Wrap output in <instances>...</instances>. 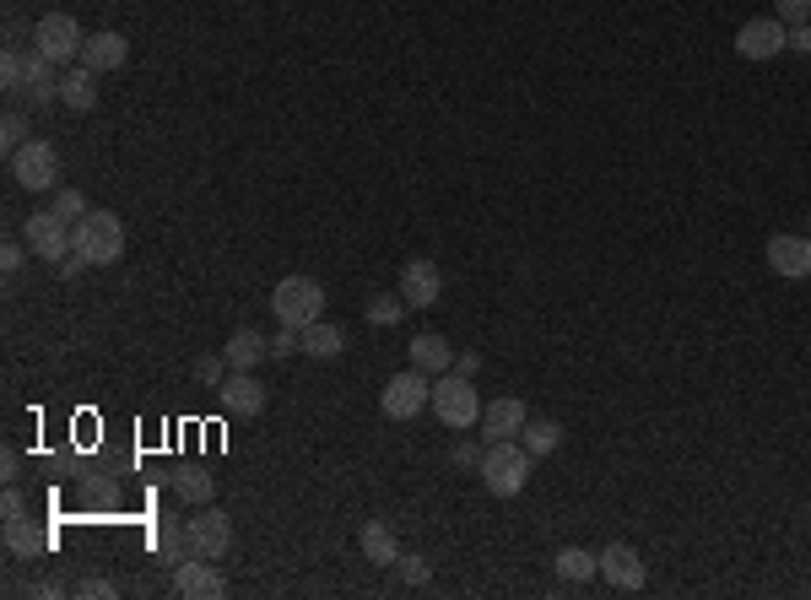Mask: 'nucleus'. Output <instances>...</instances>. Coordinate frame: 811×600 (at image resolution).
<instances>
[{
  "label": "nucleus",
  "instance_id": "f257e3e1",
  "mask_svg": "<svg viewBox=\"0 0 811 600\" xmlns=\"http://www.w3.org/2000/svg\"><path fill=\"white\" fill-rule=\"evenodd\" d=\"M530 466H535V454H530L520 439H503V443H487L482 454V487L492 498H520L530 487Z\"/></svg>",
  "mask_w": 811,
  "mask_h": 600
},
{
  "label": "nucleus",
  "instance_id": "f03ea898",
  "mask_svg": "<svg viewBox=\"0 0 811 600\" xmlns=\"http://www.w3.org/2000/svg\"><path fill=\"white\" fill-rule=\"evenodd\" d=\"M271 314L287 330H309L324 320V287L314 277H282L271 287Z\"/></svg>",
  "mask_w": 811,
  "mask_h": 600
},
{
  "label": "nucleus",
  "instance_id": "7ed1b4c3",
  "mask_svg": "<svg viewBox=\"0 0 811 600\" xmlns=\"http://www.w3.org/2000/svg\"><path fill=\"white\" fill-rule=\"evenodd\" d=\"M428 406H433V417L444 422L449 433H471V428L482 422V396H477V384L460 379V373H439Z\"/></svg>",
  "mask_w": 811,
  "mask_h": 600
},
{
  "label": "nucleus",
  "instance_id": "20e7f679",
  "mask_svg": "<svg viewBox=\"0 0 811 600\" xmlns=\"http://www.w3.org/2000/svg\"><path fill=\"white\" fill-rule=\"evenodd\" d=\"M71 243H77V254L87 266H120L124 260V222L114 211H87L77 222V233H71Z\"/></svg>",
  "mask_w": 811,
  "mask_h": 600
},
{
  "label": "nucleus",
  "instance_id": "39448f33",
  "mask_svg": "<svg viewBox=\"0 0 811 600\" xmlns=\"http://www.w3.org/2000/svg\"><path fill=\"white\" fill-rule=\"evenodd\" d=\"M11 179L33 196H54L60 190V147L54 141H28L11 152Z\"/></svg>",
  "mask_w": 811,
  "mask_h": 600
},
{
  "label": "nucleus",
  "instance_id": "423d86ee",
  "mask_svg": "<svg viewBox=\"0 0 811 600\" xmlns=\"http://www.w3.org/2000/svg\"><path fill=\"white\" fill-rule=\"evenodd\" d=\"M184 541H190V558L222 562L233 552V514H222L217 503H201L196 520H184Z\"/></svg>",
  "mask_w": 811,
  "mask_h": 600
},
{
  "label": "nucleus",
  "instance_id": "0eeeda50",
  "mask_svg": "<svg viewBox=\"0 0 811 600\" xmlns=\"http://www.w3.org/2000/svg\"><path fill=\"white\" fill-rule=\"evenodd\" d=\"M428 400H433V373L406 368V373H396V379L379 390V411H384L390 422H411V417H422Z\"/></svg>",
  "mask_w": 811,
  "mask_h": 600
},
{
  "label": "nucleus",
  "instance_id": "6e6552de",
  "mask_svg": "<svg viewBox=\"0 0 811 600\" xmlns=\"http://www.w3.org/2000/svg\"><path fill=\"white\" fill-rule=\"evenodd\" d=\"M33 49H43L54 66H77L81 49H87V33H81V22L71 11H49L33 28Z\"/></svg>",
  "mask_w": 811,
  "mask_h": 600
},
{
  "label": "nucleus",
  "instance_id": "1a4fd4ad",
  "mask_svg": "<svg viewBox=\"0 0 811 600\" xmlns=\"http://www.w3.org/2000/svg\"><path fill=\"white\" fill-rule=\"evenodd\" d=\"M784 49H790V28H784L773 11L735 28V54H741V60H779Z\"/></svg>",
  "mask_w": 811,
  "mask_h": 600
},
{
  "label": "nucleus",
  "instance_id": "9d476101",
  "mask_svg": "<svg viewBox=\"0 0 811 600\" xmlns=\"http://www.w3.org/2000/svg\"><path fill=\"white\" fill-rule=\"evenodd\" d=\"M71 222L66 217H54V211H33L28 222H22V239H28V249L39 254V260H66L77 243H71Z\"/></svg>",
  "mask_w": 811,
  "mask_h": 600
},
{
  "label": "nucleus",
  "instance_id": "9b49d317",
  "mask_svg": "<svg viewBox=\"0 0 811 600\" xmlns=\"http://www.w3.org/2000/svg\"><path fill=\"white\" fill-rule=\"evenodd\" d=\"M173 596L184 600H217L228 596V579H222V568L211 558H184L173 568Z\"/></svg>",
  "mask_w": 811,
  "mask_h": 600
},
{
  "label": "nucleus",
  "instance_id": "f8f14e48",
  "mask_svg": "<svg viewBox=\"0 0 811 600\" xmlns=\"http://www.w3.org/2000/svg\"><path fill=\"white\" fill-rule=\"evenodd\" d=\"M525 422H530V411H525V400L520 396H498V400H487L482 406V443H503V439H520L525 433Z\"/></svg>",
  "mask_w": 811,
  "mask_h": 600
},
{
  "label": "nucleus",
  "instance_id": "ddd939ff",
  "mask_svg": "<svg viewBox=\"0 0 811 600\" xmlns=\"http://www.w3.org/2000/svg\"><path fill=\"white\" fill-rule=\"evenodd\" d=\"M595 558H601V579H607L611 590H644L649 568H644V558H639L628 541H611V547H601Z\"/></svg>",
  "mask_w": 811,
  "mask_h": 600
},
{
  "label": "nucleus",
  "instance_id": "4468645a",
  "mask_svg": "<svg viewBox=\"0 0 811 600\" xmlns=\"http://www.w3.org/2000/svg\"><path fill=\"white\" fill-rule=\"evenodd\" d=\"M439 292H444V271H439V260H406V266H401L406 309H433V303H439Z\"/></svg>",
  "mask_w": 811,
  "mask_h": 600
},
{
  "label": "nucleus",
  "instance_id": "2eb2a0df",
  "mask_svg": "<svg viewBox=\"0 0 811 600\" xmlns=\"http://www.w3.org/2000/svg\"><path fill=\"white\" fill-rule=\"evenodd\" d=\"M769 271L784 281L811 277V239L807 233H773L769 239Z\"/></svg>",
  "mask_w": 811,
  "mask_h": 600
},
{
  "label": "nucleus",
  "instance_id": "dca6fc26",
  "mask_svg": "<svg viewBox=\"0 0 811 600\" xmlns=\"http://www.w3.org/2000/svg\"><path fill=\"white\" fill-rule=\"evenodd\" d=\"M217 396H222V411H228V417H260V411H266V384H260L254 373H239V368L222 379Z\"/></svg>",
  "mask_w": 811,
  "mask_h": 600
},
{
  "label": "nucleus",
  "instance_id": "f3484780",
  "mask_svg": "<svg viewBox=\"0 0 811 600\" xmlns=\"http://www.w3.org/2000/svg\"><path fill=\"white\" fill-rule=\"evenodd\" d=\"M222 358H228V368H239V373H254L260 362L271 358V341H266L254 324H243V330H233V336H228Z\"/></svg>",
  "mask_w": 811,
  "mask_h": 600
},
{
  "label": "nucleus",
  "instance_id": "a211bd4d",
  "mask_svg": "<svg viewBox=\"0 0 811 600\" xmlns=\"http://www.w3.org/2000/svg\"><path fill=\"white\" fill-rule=\"evenodd\" d=\"M60 103H66L71 114H92V109H98V71L77 60V66L60 77Z\"/></svg>",
  "mask_w": 811,
  "mask_h": 600
},
{
  "label": "nucleus",
  "instance_id": "6ab92c4d",
  "mask_svg": "<svg viewBox=\"0 0 811 600\" xmlns=\"http://www.w3.org/2000/svg\"><path fill=\"white\" fill-rule=\"evenodd\" d=\"M358 552H363L373 568H396V558H401V541H396L390 520H363V530H358Z\"/></svg>",
  "mask_w": 811,
  "mask_h": 600
},
{
  "label": "nucleus",
  "instance_id": "aec40b11",
  "mask_svg": "<svg viewBox=\"0 0 811 600\" xmlns=\"http://www.w3.org/2000/svg\"><path fill=\"white\" fill-rule=\"evenodd\" d=\"M406 352H411V368H422V373H433V379L454 368V347H449L439 330H422V336H411V347H406Z\"/></svg>",
  "mask_w": 811,
  "mask_h": 600
},
{
  "label": "nucleus",
  "instance_id": "412c9836",
  "mask_svg": "<svg viewBox=\"0 0 811 600\" xmlns=\"http://www.w3.org/2000/svg\"><path fill=\"white\" fill-rule=\"evenodd\" d=\"M6 552L17 562H39L49 552V530L33 520H6Z\"/></svg>",
  "mask_w": 811,
  "mask_h": 600
},
{
  "label": "nucleus",
  "instance_id": "4be33fe9",
  "mask_svg": "<svg viewBox=\"0 0 811 600\" xmlns=\"http://www.w3.org/2000/svg\"><path fill=\"white\" fill-rule=\"evenodd\" d=\"M124 60H130V43L120 33H87V49H81V66H92L98 77L103 71H120Z\"/></svg>",
  "mask_w": 811,
  "mask_h": 600
},
{
  "label": "nucleus",
  "instance_id": "5701e85b",
  "mask_svg": "<svg viewBox=\"0 0 811 600\" xmlns=\"http://www.w3.org/2000/svg\"><path fill=\"white\" fill-rule=\"evenodd\" d=\"M552 573L568 579V584H590L595 573H601V558L595 552H584V547H558V558H552Z\"/></svg>",
  "mask_w": 811,
  "mask_h": 600
},
{
  "label": "nucleus",
  "instance_id": "b1692460",
  "mask_svg": "<svg viewBox=\"0 0 811 600\" xmlns=\"http://www.w3.org/2000/svg\"><path fill=\"white\" fill-rule=\"evenodd\" d=\"M173 498L190 503V509H201V503L217 498V477H206L201 466H184V471H173Z\"/></svg>",
  "mask_w": 811,
  "mask_h": 600
},
{
  "label": "nucleus",
  "instance_id": "393cba45",
  "mask_svg": "<svg viewBox=\"0 0 811 600\" xmlns=\"http://www.w3.org/2000/svg\"><path fill=\"white\" fill-rule=\"evenodd\" d=\"M303 352L320 358V362H336L347 352V330H341V324H324V320L309 324V330H303Z\"/></svg>",
  "mask_w": 811,
  "mask_h": 600
},
{
  "label": "nucleus",
  "instance_id": "a878e982",
  "mask_svg": "<svg viewBox=\"0 0 811 600\" xmlns=\"http://www.w3.org/2000/svg\"><path fill=\"white\" fill-rule=\"evenodd\" d=\"M363 314H368V324H379V330H384V324H401L406 298H401V292H396V298H390V292H368Z\"/></svg>",
  "mask_w": 811,
  "mask_h": 600
},
{
  "label": "nucleus",
  "instance_id": "bb28decb",
  "mask_svg": "<svg viewBox=\"0 0 811 600\" xmlns=\"http://www.w3.org/2000/svg\"><path fill=\"white\" fill-rule=\"evenodd\" d=\"M520 443H525L530 454L541 460V454H552V449L563 443V428H558L552 417H547V422H525V433H520Z\"/></svg>",
  "mask_w": 811,
  "mask_h": 600
},
{
  "label": "nucleus",
  "instance_id": "cd10ccee",
  "mask_svg": "<svg viewBox=\"0 0 811 600\" xmlns=\"http://www.w3.org/2000/svg\"><path fill=\"white\" fill-rule=\"evenodd\" d=\"M152 541H158L162 562H173V568H179V562L190 558V541H184V524H168V520H162V524H158V536H152Z\"/></svg>",
  "mask_w": 811,
  "mask_h": 600
},
{
  "label": "nucleus",
  "instance_id": "c85d7f7f",
  "mask_svg": "<svg viewBox=\"0 0 811 600\" xmlns=\"http://www.w3.org/2000/svg\"><path fill=\"white\" fill-rule=\"evenodd\" d=\"M28 141H33V136H28V120H22V114L11 109V114L0 120V147H6V158H11L17 147H28Z\"/></svg>",
  "mask_w": 811,
  "mask_h": 600
},
{
  "label": "nucleus",
  "instance_id": "c756f323",
  "mask_svg": "<svg viewBox=\"0 0 811 600\" xmlns=\"http://www.w3.org/2000/svg\"><path fill=\"white\" fill-rule=\"evenodd\" d=\"M49 211H54V217H66V222H81V217H87L92 206L81 200V190H54V200H49Z\"/></svg>",
  "mask_w": 811,
  "mask_h": 600
},
{
  "label": "nucleus",
  "instance_id": "7c9ffc66",
  "mask_svg": "<svg viewBox=\"0 0 811 600\" xmlns=\"http://www.w3.org/2000/svg\"><path fill=\"white\" fill-rule=\"evenodd\" d=\"M0 87H6V92H22V43H11V49L0 54Z\"/></svg>",
  "mask_w": 811,
  "mask_h": 600
},
{
  "label": "nucleus",
  "instance_id": "2f4dec72",
  "mask_svg": "<svg viewBox=\"0 0 811 600\" xmlns=\"http://www.w3.org/2000/svg\"><path fill=\"white\" fill-rule=\"evenodd\" d=\"M482 454H487V443H471V439H460L449 449V460H454L460 471H482Z\"/></svg>",
  "mask_w": 811,
  "mask_h": 600
},
{
  "label": "nucleus",
  "instance_id": "473e14b6",
  "mask_svg": "<svg viewBox=\"0 0 811 600\" xmlns=\"http://www.w3.org/2000/svg\"><path fill=\"white\" fill-rule=\"evenodd\" d=\"M773 17L784 28H801V22H811V0H773Z\"/></svg>",
  "mask_w": 811,
  "mask_h": 600
},
{
  "label": "nucleus",
  "instance_id": "72a5a7b5",
  "mask_svg": "<svg viewBox=\"0 0 811 600\" xmlns=\"http://www.w3.org/2000/svg\"><path fill=\"white\" fill-rule=\"evenodd\" d=\"M233 368H228V358H201L196 362V379H201L206 390H222V379H228Z\"/></svg>",
  "mask_w": 811,
  "mask_h": 600
},
{
  "label": "nucleus",
  "instance_id": "f704fd0d",
  "mask_svg": "<svg viewBox=\"0 0 811 600\" xmlns=\"http://www.w3.org/2000/svg\"><path fill=\"white\" fill-rule=\"evenodd\" d=\"M396 579L417 590V584H428V579H433V568H428L422 558H396Z\"/></svg>",
  "mask_w": 811,
  "mask_h": 600
},
{
  "label": "nucleus",
  "instance_id": "c9c22d12",
  "mask_svg": "<svg viewBox=\"0 0 811 600\" xmlns=\"http://www.w3.org/2000/svg\"><path fill=\"white\" fill-rule=\"evenodd\" d=\"M109 596H120V584L114 579H77V600H109Z\"/></svg>",
  "mask_w": 811,
  "mask_h": 600
},
{
  "label": "nucleus",
  "instance_id": "e433bc0d",
  "mask_svg": "<svg viewBox=\"0 0 811 600\" xmlns=\"http://www.w3.org/2000/svg\"><path fill=\"white\" fill-rule=\"evenodd\" d=\"M292 352H303V330H277V336H271V358H292Z\"/></svg>",
  "mask_w": 811,
  "mask_h": 600
},
{
  "label": "nucleus",
  "instance_id": "4c0bfd02",
  "mask_svg": "<svg viewBox=\"0 0 811 600\" xmlns=\"http://www.w3.org/2000/svg\"><path fill=\"white\" fill-rule=\"evenodd\" d=\"M0 514H6V520H28V503H22V492H17V481H6V498H0Z\"/></svg>",
  "mask_w": 811,
  "mask_h": 600
},
{
  "label": "nucleus",
  "instance_id": "58836bf2",
  "mask_svg": "<svg viewBox=\"0 0 811 600\" xmlns=\"http://www.w3.org/2000/svg\"><path fill=\"white\" fill-rule=\"evenodd\" d=\"M22 266H28V249H22V243H6V249H0V271H6V277H17Z\"/></svg>",
  "mask_w": 811,
  "mask_h": 600
},
{
  "label": "nucleus",
  "instance_id": "ea45409f",
  "mask_svg": "<svg viewBox=\"0 0 811 600\" xmlns=\"http://www.w3.org/2000/svg\"><path fill=\"white\" fill-rule=\"evenodd\" d=\"M449 373H460V379H477L482 373V352H454V368Z\"/></svg>",
  "mask_w": 811,
  "mask_h": 600
},
{
  "label": "nucleus",
  "instance_id": "a19ab883",
  "mask_svg": "<svg viewBox=\"0 0 811 600\" xmlns=\"http://www.w3.org/2000/svg\"><path fill=\"white\" fill-rule=\"evenodd\" d=\"M17 477H22V454L6 443V449H0V481H17Z\"/></svg>",
  "mask_w": 811,
  "mask_h": 600
},
{
  "label": "nucleus",
  "instance_id": "79ce46f5",
  "mask_svg": "<svg viewBox=\"0 0 811 600\" xmlns=\"http://www.w3.org/2000/svg\"><path fill=\"white\" fill-rule=\"evenodd\" d=\"M790 49H795V54H811V22L790 28Z\"/></svg>",
  "mask_w": 811,
  "mask_h": 600
},
{
  "label": "nucleus",
  "instance_id": "37998d69",
  "mask_svg": "<svg viewBox=\"0 0 811 600\" xmlns=\"http://www.w3.org/2000/svg\"><path fill=\"white\" fill-rule=\"evenodd\" d=\"M807 239H811V211H807Z\"/></svg>",
  "mask_w": 811,
  "mask_h": 600
}]
</instances>
